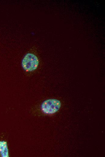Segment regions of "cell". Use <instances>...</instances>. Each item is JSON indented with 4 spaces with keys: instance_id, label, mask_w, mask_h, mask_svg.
<instances>
[{
    "instance_id": "obj_1",
    "label": "cell",
    "mask_w": 105,
    "mask_h": 157,
    "mask_svg": "<svg viewBox=\"0 0 105 157\" xmlns=\"http://www.w3.org/2000/svg\"><path fill=\"white\" fill-rule=\"evenodd\" d=\"M39 63L38 58L36 56L32 53H27L22 61L23 68L27 72H31L36 69Z\"/></svg>"
},
{
    "instance_id": "obj_2",
    "label": "cell",
    "mask_w": 105,
    "mask_h": 157,
    "mask_svg": "<svg viewBox=\"0 0 105 157\" xmlns=\"http://www.w3.org/2000/svg\"><path fill=\"white\" fill-rule=\"evenodd\" d=\"M61 106L60 101L56 99H50L44 101L41 105V109L44 113L53 114L57 112Z\"/></svg>"
},
{
    "instance_id": "obj_3",
    "label": "cell",
    "mask_w": 105,
    "mask_h": 157,
    "mask_svg": "<svg viewBox=\"0 0 105 157\" xmlns=\"http://www.w3.org/2000/svg\"><path fill=\"white\" fill-rule=\"evenodd\" d=\"M0 156L9 157V152L7 143L5 141H0Z\"/></svg>"
}]
</instances>
